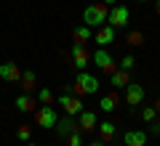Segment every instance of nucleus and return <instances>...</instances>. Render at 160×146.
I'll use <instances>...</instances> for the list:
<instances>
[{
	"mask_svg": "<svg viewBox=\"0 0 160 146\" xmlns=\"http://www.w3.org/2000/svg\"><path fill=\"white\" fill-rule=\"evenodd\" d=\"M107 13H109V6H104V3H93V6H86V11H83V24L91 29H99L107 24Z\"/></svg>",
	"mask_w": 160,
	"mask_h": 146,
	"instance_id": "f257e3e1",
	"label": "nucleus"
},
{
	"mask_svg": "<svg viewBox=\"0 0 160 146\" xmlns=\"http://www.w3.org/2000/svg\"><path fill=\"white\" fill-rule=\"evenodd\" d=\"M99 88H102L99 77H93V74H88V72H78L75 82L69 85V90H72V93H80V96H93V93H99Z\"/></svg>",
	"mask_w": 160,
	"mask_h": 146,
	"instance_id": "f03ea898",
	"label": "nucleus"
},
{
	"mask_svg": "<svg viewBox=\"0 0 160 146\" xmlns=\"http://www.w3.org/2000/svg\"><path fill=\"white\" fill-rule=\"evenodd\" d=\"M128 19H131V11H128L123 3H118V6H109V13H107V24L109 27H128Z\"/></svg>",
	"mask_w": 160,
	"mask_h": 146,
	"instance_id": "7ed1b4c3",
	"label": "nucleus"
},
{
	"mask_svg": "<svg viewBox=\"0 0 160 146\" xmlns=\"http://www.w3.org/2000/svg\"><path fill=\"white\" fill-rule=\"evenodd\" d=\"M91 64H96V69H102L104 74H112L115 69H118V64H115V59L107 53V48H99V51L91 56Z\"/></svg>",
	"mask_w": 160,
	"mask_h": 146,
	"instance_id": "20e7f679",
	"label": "nucleus"
},
{
	"mask_svg": "<svg viewBox=\"0 0 160 146\" xmlns=\"http://www.w3.org/2000/svg\"><path fill=\"white\" fill-rule=\"evenodd\" d=\"M56 101H59V106L64 109V114H69V117H78V114L83 112V101H80L78 96H72V93H62Z\"/></svg>",
	"mask_w": 160,
	"mask_h": 146,
	"instance_id": "39448f33",
	"label": "nucleus"
},
{
	"mask_svg": "<svg viewBox=\"0 0 160 146\" xmlns=\"http://www.w3.org/2000/svg\"><path fill=\"white\" fill-rule=\"evenodd\" d=\"M69 56H72V64L78 72H86V67L91 64V53L86 51V45H78L72 43V48H69Z\"/></svg>",
	"mask_w": 160,
	"mask_h": 146,
	"instance_id": "423d86ee",
	"label": "nucleus"
},
{
	"mask_svg": "<svg viewBox=\"0 0 160 146\" xmlns=\"http://www.w3.org/2000/svg\"><path fill=\"white\" fill-rule=\"evenodd\" d=\"M56 112H53V106H38L35 109V122H38V128H53L56 125Z\"/></svg>",
	"mask_w": 160,
	"mask_h": 146,
	"instance_id": "0eeeda50",
	"label": "nucleus"
},
{
	"mask_svg": "<svg viewBox=\"0 0 160 146\" xmlns=\"http://www.w3.org/2000/svg\"><path fill=\"white\" fill-rule=\"evenodd\" d=\"M123 90H126V104H131V106H139L144 101V96H147L144 93V85H139V82H128Z\"/></svg>",
	"mask_w": 160,
	"mask_h": 146,
	"instance_id": "6e6552de",
	"label": "nucleus"
},
{
	"mask_svg": "<svg viewBox=\"0 0 160 146\" xmlns=\"http://www.w3.org/2000/svg\"><path fill=\"white\" fill-rule=\"evenodd\" d=\"M93 43H96L99 48H107L109 43H115V27H109V24L99 27L96 32H93Z\"/></svg>",
	"mask_w": 160,
	"mask_h": 146,
	"instance_id": "1a4fd4ad",
	"label": "nucleus"
},
{
	"mask_svg": "<svg viewBox=\"0 0 160 146\" xmlns=\"http://www.w3.org/2000/svg\"><path fill=\"white\" fill-rule=\"evenodd\" d=\"M0 80H6V82H19V80H22V69H19V64H13V61L0 64Z\"/></svg>",
	"mask_w": 160,
	"mask_h": 146,
	"instance_id": "9d476101",
	"label": "nucleus"
},
{
	"mask_svg": "<svg viewBox=\"0 0 160 146\" xmlns=\"http://www.w3.org/2000/svg\"><path fill=\"white\" fill-rule=\"evenodd\" d=\"M53 130H56V135H62V138H67L72 130H78V122H75V117H69V114H64V117L56 120V125H53Z\"/></svg>",
	"mask_w": 160,
	"mask_h": 146,
	"instance_id": "9b49d317",
	"label": "nucleus"
},
{
	"mask_svg": "<svg viewBox=\"0 0 160 146\" xmlns=\"http://www.w3.org/2000/svg\"><path fill=\"white\" fill-rule=\"evenodd\" d=\"M16 109L22 114H27V112H35V109H38V98H35V96H29V93H22V96H16Z\"/></svg>",
	"mask_w": 160,
	"mask_h": 146,
	"instance_id": "f8f14e48",
	"label": "nucleus"
},
{
	"mask_svg": "<svg viewBox=\"0 0 160 146\" xmlns=\"http://www.w3.org/2000/svg\"><path fill=\"white\" fill-rule=\"evenodd\" d=\"M99 120L93 112H88V109H83V112L78 114V130H96Z\"/></svg>",
	"mask_w": 160,
	"mask_h": 146,
	"instance_id": "ddd939ff",
	"label": "nucleus"
},
{
	"mask_svg": "<svg viewBox=\"0 0 160 146\" xmlns=\"http://www.w3.org/2000/svg\"><path fill=\"white\" fill-rule=\"evenodd\" d=\"M91 37H93V29H91V27H86V24H78V27L72 29V40H75L78 45L91 43Z\"/></svg>",
	"mask_w": 160,
	"mask_h": 146,
	"instance_id": "4468645a",
	"label": "nucleus"
},
{
	"mask_svg": "<svg viewBox=\"0 0 160 146\" xmlns=\"http://www.w3.org/2000/svg\"><path fill=\"white\" fill-rule=\"evenodd\" d=\"M123 144L126 146H147V133L144 130H128L123 135Z\"/></svg>",
	"mask_w": 160,
	"mask_h": 146,
	"instance_id": "2eb2a0df",
	"label": "nucleus"
},
{
	"mask_svg": "<svg viewBox=\"0 0 160 146\" xmlns=\"http://www.w3.org/2000/svg\"><path fill=\"white\" fill-rule=\"evenodd\" d=\"M22 88H24V93H32L35 88H38V74L32 72V69H27V72H22Z\"/></svg>",
	"mask_w": 160,
	"mask_h": 146,
	"instance_id": "dca6fc26",
	"label": "nucleus"
},
{
	"mask_svg": "<svg viewBox=\"0 0 160 146\" xmlns=\"http://www.w3.org/2000/svg\"><path fill=\"white\" fill-rule=\"evenodd\" d=\"M109 82H112V88H126V85L131 82V77H128V72H123V69H115V72L109 74Z\"/></svg>",
	"mask_w": 160,
	"mask_h": 146,
	"instance_id": "f3484780",
	"label": "nucleus"
},
{
	"mask_svg": "<svg viewBox=\"0 0 160 146\" xmlns=\"http://www.w3.org/2000/svg\"><path fill=\"white\" fill-rule=\"evenodd\" d=\"M35 98H38V106H51V104L56 101V96H53V90H51V88H40Z\"/></svg>",
	"mask_w": 160,
	"mask_h": 146,
	"instance_id": "a211bd4d",
	"label": "nucleus"
},
{
	"mask_svg": "<svg viewBox=\"0 0 160 146\" xmlns=\"http://www.w3.org/2000/svg\"><path fill=\"white\" fill-rule=\"evenodd\" d=\"M96 130H99V135H102L104 144H107V141H112V135L118 133V128H115L109 120H107V122H99V125H96Z\"/></svg>",
	"mask_w": 160,
	"mask_h": 146,
	"instance_id": "6ab92c4d",
	"label": "nucleus"
},
{
	"mask_svg": "<svg viewBox=\"0 0 160 146\" xmlns=\"http://www.w3.org/2000/svg\"><path fill=\"white\" fill-rule=\"evenodd\" d=\"M99 109H102V112H115V109H118V96H115V93L102 96V101H99Z\"/></svg>",
	"mask_w": 160,
	"mask_h": 146,
	"instance_id": "aec40b11",
	"label": "nucleus"
},
{
	"mask_svg": "<svg viewBox=\"0 0 160 146\" xmlns=\"http://www.w3.org/2000/svg\"><path fill=\"white\" fill-rule=\"evenodd\" d=\"M16 138L22 141V144L32 141V128H27V125H19V128H16Z\"/></svg>",
	"mask_w": 160,
	"mask_h": 146,
	"instance_id": "412c9836",
	"label": "nucleus"
},
{
	"mask_svg": "<svg viewBox=\"0 0 160 146\" xmlns=\"http://www.w3.org/2000/svg\"><path fill=\"white\" fill-rule=\"evenodd\" d=\"M67 146H83V130H72L67 135Z\"/></svg>",
	"mask_w": 160,
	"mask_h": 146,
	"instance_id": "4be33fe9",
	"label": "nucleus"
},
{
	"mask_svg": "<svg viewBox=\"0 0 160 146\" xmlns=\"http://www.w3.org/2000/svg\"><path fill=\"white\" fill-rule=\"evenodd\" d=\"M126 40H128V45H144V35H142V32H136V29H131Z\"/></svg>",
	"mask_w": 160,
	"mask_h": 146,
	"instance_id": "5701e85b",
	"label": "nucleus"
},
{
	"mask_svg": "<svg viewBox=\"0 0 160 146\" xmlns=\"http://www.w3.org/2000/svg\"><path fill=\"white\" fill-rule=\"evenodd\" d=\"M133 67H136V59L133 56H123L120 59V69H123V72H131Z\"/></svg>",
	"mask_w": 160,
	"mask_h": 146,
	"instance_id": "b1692460",
	"label": "nucleus"
},
{
	"mask_svg": "<svg viewBox=\"0 0 160 146\" xmlns=\"http://www.w3.org/2000/svg\"><path fill=\"white\" fill-rule=\"evenodd\" d=\"M155 117H158V112H155V106H144V109H142V120H144L147 125L152 122Z\"/></svg>",
	"mask_w": 160,
	"mask_h": 146,
	"instance_id": "393cba45",
	"label": "nucleus"
},
{
	"mask_svg": "<svg viewBox=\"0 0 160 146\" xmlns=\"http://www.w3.org/2000/svg\"><path fill=\"white\" fill-rule=\"evenodd\" d=\"M149 133H152V135H160V122H155V120H152V122H149Z\"/></svg>",
	"mask_w": 160,
	"mask_h": 146,
	"instance_id": "a878e982",
	"label": "nucleus"
},
{
	"mask_svg": "<svg viewBox=\"0 0 160 146\" xmlns=\"http://www.w3.org/2000/svg\"><path fill=\"white\" fill-rule=\"evenodd\" d=\"M86 146H107L104 141H91V144H86Z\"/></svg>",
	"mask_w": 160,
	"mask_h": 146,
	"instance_id": "bb28decb",
	"label": "nucleus"
},
{
	"mask_svg": "<svg viewBox=\"0 0 160 146\" xmlns=\"http://www.w3.org/2000/svg\"><path fill=\"white\" fill-rule=\"evenodd\" d=\"M104 6H118V0H102Z\"/></svg>",
	"mask_w": 160,
	"mask_h": 146,
	"instance_id": "cd10ccee",
	"label": "nucleus"
},
{
	"mask_svg": "<svg viewBox=\"0 0 160 146\" xmlns=\"http://www.w3.org/2000/svg\"><path fill=\"white\" fill-rule=\"evenodd\" d=\"M155 13L160 16V0H155Z\"/></svg>",
	"mask_w": 160,
	"mask_h": 146,
	"instance_id": "c85d7f7f",
	"label": "nucleus"
},
{
	"mask_svg": "<svg viewBox=\"0 0 160 146\" xmlns=\"http://www.w3.org/2000/svg\"><path fill=\"white\" fill-rule=\"evenodd\" d=\"M152 106H155V112H158V114H160V98H158V101H155V104H152Z\"/></svg>",
	"mask_w": 160,
	"mask_h": 146,
	"instance_id": "c756f323",
	"label": "nucleus"
},
{
	"mask_svg": "<svg viewBox=\"0 0 160 146\" xmlns=\"http://www.w3.org/2000/svg\"><path fill=\"white\" fill-rule=\"evenodd\" d=\"M22 146H35V144H32V141H27V144H22Z\"/></svg>",
	"mask_w": 160,
	"mask_h": 146,
	"instance_id": "7c9ffc66",
	"label": "nucleus"
},
{
	"mask_svg": "<svg viewBox=\"0 0 160 146\" xmlns=\"http://www.w3.org/2000/svg\"><path fill=\"white\" fill-rule=\"evenodd\" d=\"M136 3H147V0H136Z\"/></svg>",
	"mask_w": 160,
	"mask_h": 146,
	"instance_id": "2f4dec72",
	"label": "nucleus"
},
{
	"mask_svg": "<svg viewBox=\"0 0 160 146\" xmlns=\"http://www.w3.org/2000/svg\"><path fill=\"white\" fill-rule=\"evenodd\" d=\"M118 146H126V144H118Z\"/></svg>",
	"mask_w": 160,
	"mask_h": 146,
	"instance_id": "473e14b6",
	"label": "nucleus"
},
{
	"mask_svg": "<svg viewBox=\"0 0 160 146\" xmlns=\"http://www.w3.org/2000/svg\"><path fill=\"white\" fill-rule=\"evenodd\" d=\"M48 146H53V144H48Z\"/></svg>",
	"mask_w": 160,
	"mask_h": 146,
	"instance_id": "72a5a7b5",
	"label": "nucleus"
}]
</instances>
